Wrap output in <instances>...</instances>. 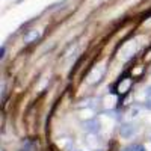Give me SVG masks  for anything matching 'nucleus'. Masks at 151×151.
Wrapping results in <instances>:
<instances>
[{
    "label": "nucleus",
    "mask_w": 151,
    "mask_h": 151,
    "mask_svg": "<svg viewBox=\"0 0 151 151\" xmlns=\"http://www.w3.org/2000/svg\"><path fill=\"white\" fill-rule=\"evenodd\" d=\"M134 53H136V42H134V41H130V42H127V44L121 48L119 58H121L122 60H129Z\"/></svg>",
    "instance_id": "nucleus-1"
},
{
    "label": "nucleus",
    "mask_w": 151,
    "mask_h": 151,
    "mask_svg": "<svg viewBox=\"0 0 151 151\" xmlns=\"http://www.w3.org/2000/svg\"><path fill=\"white\" fill-rule=\"evenodd\" d=\"M122 151H147V150H145L142 145H136V144H134V145H129V147H125Z\"/></svg>",
    "instance_id": "nucleus-8"
},
{
    "label": "nucleus",
    "mask_w": 151,
    "mask_h": 151,
    "mask_svg": "<svg viewBox=\"0 0 151 151\" xmlns=\"http://www.w3.org/2000/svg\"><path fill=\"white\" fill-rule=\"evenodd\" d=\"M58 145L60 147V148H64L65 151H73V145H71V141L70 139H60V141H58Z\"/></svg>",
    "instance_id": "nucleus-7"
},
{
    "label": "nucleus",
    "mask_w": 151,
    "mask_h": 151,
    "mask_svg": "<svg viewBox=\"0 0 151 151\" xmlns=\"http://www.w3.org/2000/svg\"><path fill=\"white\" fill-rule=\"evenodd\" d=\"M5 52H6V48H5V45H3L2 50H0V59H3V58H5Z\"/></svg>",
    "instance_id": "nucleus-11"
},
{
    "label": "nucleus",
    "mask_w": 151,
    "mask_h": 151,
    "mask_svg": "<svg viewBox=\"0 0 151 151\" xmlns=\"http://www.w3.org/2000/svg\"><path fill=\"white\" fill-rule=\"evenodd\" d=\"M83 127L89 133H98L100 130H101V124H100L97 119H89V121H85Z\"/></svg>",
    "instance_id": "nucleus-4"
},
{
    "label": "nucleus",
    "mask_w": 151,
    "mask_h": 151,
    "mask_svg": "<svg viewBox=\"0 0 151 151\" xmlns=\"http://www.w3.org/2000/svg\"><path fill=\"white\" fill-rule=\"evenodd\" d=\"M145 107L151 110V95H150V97H148V100H147V103H145Z\"/></svg>",
    "instance_id": "nucleus-10"
},
{
    "label": "nucleus",
    "mask_w": 151,
    "mask_h": 151,
    "mask_svg": "<svg viewBox=\"0 0 151 151\" xmlns=\"http://www.w3.org/2000/svg\"><path fill=\"white\" fill-rule=\"evenodd\" d=\"M33 150H35V144L30 142V141H26L24 145H23V148H21V151H33Z\"/></svg>",
    "instance_id": "nucleus-9"
},
{
    "label": "nucleus",
    "mask_w": 151,
    "mask_h": 151,
    "mask_svg": "<svg viewBox=\"0 0 151 151\" xmlns=\"http://www.w3.org/2000/svg\"><path fill=\"white\" fill-rule=\"evenodd\" d=\"M147 95H148V97L151 95V86H150V88H148V89H147Z\"/></svg>",
    "instance_id": "nucleus-12"
},
{
    "label": "nucleus",
    "mask_w": 151,
    "mask_h": 151,
    "mask_svg": "<svg viewBox=\"0 0 151 151\" xmlns=\"http://www.w3.org/2000/svg\"><path fill=\"white\" fill-rule=\"evenodd\" d=\"M119 133L122 137H125V139H129V137H132L133 134L137 133V127L134 124H124L121 125V129H119Z\"/></svg>",
    "instance_id": "nucleus-3"
},
{
    "label": "nucleus",
    "mask_w": 151,
    "mask_h": 151,
    "mask_svg": "<svg viewBox=\"0 0 151 151\" xmlns=\"http://www.w3.org/2000/svg\"><path fill=\"white\" fill-rule=\"evenodd\" d=\"M103 74H104V67H97L91 71L89 76H88V82H89L91 85H95V83H98L100 80H101Z\"/></svg>",
    "instance_id": "nucleus-2"
},
{
    "label": "nucleus",
    "mask_w": 151,
    "mask_h": 151,
    "mask_svg": "<svg viewBox=\"0 0 151 151\" xmlns=\"http://www.w3.org/2000/svg\"><path fill=\"white\" fill-rule=\"evenodd\" d=\"M132 88V79L125 77V79H121L119 85H118V94H125L127 91H130Z\"/></svg>",
    "instance_id": "nucleus-6"
},
{
    "label": "nucleus",
    "mask_w": 151,
    "mask_h": 151,
    "mask_svg": "<svg viewBox=\"0 0 151 151\" xmlns=\"http://www.w3.org/2000/svg\"><path fill=\"white\" fill-rule=\"evenodd\" d=\"M40 36H41V32L33 29V30H27L26 33H24L23 40H24V42H26V44H30V42H35L36 40H40Z\"/></svg>",
    "instance_id": "nucleus-5"
}]
</instances>
